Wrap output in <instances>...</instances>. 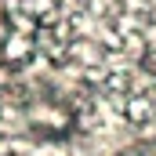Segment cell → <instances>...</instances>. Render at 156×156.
<instances>
[{
	"mask_svg": "<svg viewBox=\"0 0 156 156\" xmlns=\"http://www.w3.org/2000/svg\"><path fill=\"white\" fill-rule=\"evenodd\" d=\"M153 113H156V94H134L127 102V120L131 123H145V120H153Z\"/></svg>",
	"mask_w": 156,
	"mask_h": 156,
	"instance_id": "obj_1",
	"label": "cell"
}]
</instances>
